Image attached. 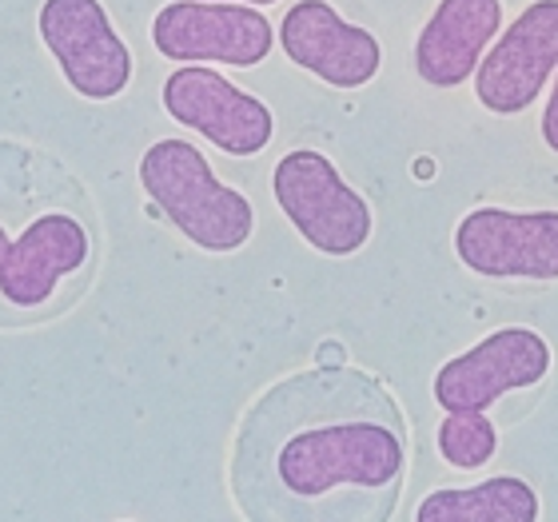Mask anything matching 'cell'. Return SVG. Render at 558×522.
Wrapping results in <instances>:
<instances>
[{"label":"cell","instance_id":"6da1fadb","mask_svg":"<svg viewBox=\"0 0 558 522\" xmlns=\"http://www.w3.org/2000/svg\"><path fill=\"white\" fill-rule=\"evenodd\" d=\"M408 459V418L375 375L312 367L247 406L232 451V499L252 522H384Z\"/></svg>","mask_w":558,"mask_h":522},{"label":"cell","instance_id":"7a4b0ae2","mask_svg":"<svg viewBox=\"0 0 558 522\" xmlns=\"http://www.w3.org/2000/svg\"><path fill=\"white\" fill-rule=\"evenodd\" d=\"M96 208L81 180L40 148L0 139V327L57 319L93 283Z\"/></svg>","mask_w":558,"mask_h":522},{"label":"cell","instance_id":"3957f363","mask_svg":"<svg viewBox=\"0 0 558 522\" xmlns=\"http://www.w3.org/2000/svg\"><path fill=\"white\" fill-rule=\"evenodd\" d=\"M140 187L175 232L208 256L240 252L256 232L252 199L223 184L208 156L187 139H156L140 156Z\"/></svg>","mask_w":558,"mask_h":522},{"label":"cell","instance_id":"277c9868","mask_svg":"<svg viewBox=\"0 0 558 522\" xmlns=\"http://www.w3.org/2000/svg\"><path fill=\"white\" fill-rule=\"evenodd\" d=\"M271 196L303 244H312L319 256H355L375 232L372 204L315 148H295L276 163Z\"/></svg>","mask_w":558,"mask_h":522},{"label":"cell","instance_id":"5b68a950","mask_svg":"<svg viewBox=\"0 0 558 522\" xmlns=\"http://www.w3.org/2000/svg\"><path fill=\"white\" fill-rule=\"evenodd\" d=\"M151 45L175 64H232L256 69L276 48V28L252 4L172 0L151 16Z\"/></svg>","mask_w":558,"mask_h":522},{"label":"cell","instance_id":"8992f818","mask_svg":"<svg viewBox=\"0 0 558 522\" xmlns=\"http://www.w3.org/2000/svg\"><path fill=\"white\" fill-rule=\"evenodd\" d=\"M36 28L76 96L117 100L132 84V48L100 0H45Z\"/></svg>","mask_w":558,"mask_h":522},{"label":"cell","instance_id":"52a82bcc","mask_svg":"<svg viewBox=\"0 0 558 522\" xmlns=\"http://www.w3.org/2000/svg\"><path fill=\"white\" fill-rule=\"evenodd\" d=\"M163 112L240 160L259 156L276 132L271 108L208 64H184L163 81Z\"/></svg>","mask_w":558,"mask_h":522},{"label":"cell","instance_id":"ba28073f","mask_svg":"<svg viewBox=\"0 0 558 522\" xmlns=\"http://www.w3.org/2000/svg\"><path fill=\"white\" fill-rule=\"evenodd\" d=\"M550 372V343L531 327H502L471 351L442 363L435 375V403L442 415L487 411L502 394L538 387Z\"/></svg>","mask_w":558,"mask_h":522},{"label":"cell","instance_id":"9c48e42d","mask_svg":"<svg viewBox=\"0 0 558 522\" xmlns=\"http://www.w3.org/2000/svg\"><path fill=\"white\" fill-rule=\"evenodd\" d=\"M454 256L487 279H558V211H466L454 228Z\"/></svg>","mask_w":558,"mask_h":522},{"label":"cell","instance_id":"30bf717a","mask_svg":"<svg viewBox=\"0 0 558 522\" xmlns=\"http://www.w3.org/2000/svg\"><path fill=\"white\" fill-rule=\"evenodd\" d=\"M558 72V0L526 4L475 69L478 105L495 117H519Z\"/></svg>","mask_w":558,"mask_h":522},{"label":"cell","instance_id":"8fae6325","mask_svg":"<svg viewBox=\"0 0 558 522\" xmlns=\"http://www.w3.org/2000/svg\"><path fill=\"white\" fill-rule=\"evenodd\" d=\"M279 48L295 69L312 72L331 88H363L384 69L375 33L348 24L327 0H295L279 21Z\"/></svg>","mask_w":558,"mask_h":522},{"label":"cell","instance_id":"7c38bea8","mask_svg":"<svg viewBox=\"0 0 558 522\" xmlns=\"http://www.w3.org/2000/svg\"><path fill=\"white\" fill-rule=\"evenodd\" d=\"M502 33V0H439L415 45V72L430 88H459L475 76L487 45Z\"/></svg>","mask_w":558,"mask_h":522},{"label":"cell","instance_id":"4fadbf2b","mask_svg":"<svg viewBox=\"0 0 558 522\" xmlns=\"http://www.w3.org/2000/svg\"><path fill=\"white\" fill-rule=\"evenodd\" d=\"M543 502L519 475H495L478 487L435 490L418 502L415 522H538Z\"/></svg>","mask_w":558,"mask_h":522},{"label":"cell","instance_id":"5bb4252c","mask_svg":"<svg viewBox=\"0 0 558 522\" xmlns=\"http://www.w3.org/2000/svg\"><path fill=\"white\" fill-rule=\"evenodd\" d=\"M499 451V427L487 411H454L439 423V454L454 471H478Z\"/></svg>","mask_w":558,"mask_h":522},{"label":"cell","instance_id":"9a60e30c","mask_svg":"<svg viewBox=\"0 0 558 522\" xmlns=\"http://www.w3.org/2000/svg\"><path fill=\"white\" fill-rule=\"evenodd\" d=\"M543 139H547V148L558 156V81H555V93L547 100V112H543Z\"/></svg>","mask_w":558,"mask_h":522},{"label":"cell","instance_id":"2e32d148","mask_svg":"<svg viewBox=\"0 0 558 522\" xmlns=\"http://www.w3.org/2000/svg\"><path fill=\"white\" fill-rule=\"evenodd\" d=\"M235 4H276V0H235Z\"/></svg>","mask_w":558,"mask_h":522}]
</instances>
